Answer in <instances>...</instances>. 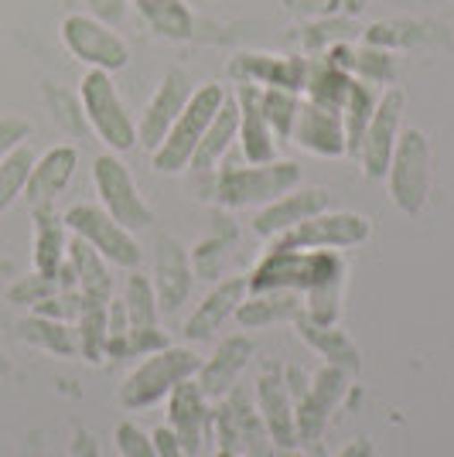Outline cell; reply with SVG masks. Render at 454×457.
<instances>
[{
	"instance_id": "cell-40",
	"label": "cell",
	"mask_w": 454,
	"mask_h": 457,
	"mask_svg": "<svg viewBox=\"0 0 454 457\" xmlns=\"http://www.w3.org/2000/svg\"><path fill=\"white\" fill-rule=\"evenodd\" d=\"M301 93H290V89H264V113L266 123L277 140H290V130H294V120H298V110H301Z\"/></svg>"
},
{
	"instance_id": "cell-25",
	"label": "cell",
	"mask_w": 454,
	"mask_h": 457,
	"mask_svg": "<svg viewBox=\"0 0 454 457\" xmlns=\"http://www.w3.org/2000/svg\"><path fill=\"white\" fill-rule=\"evenodd\" d=\"M72 270H76V290L82 294V304H110L114 301V277H110V263L96 253L86 239L72 236L69 239V256H65Z\"/></svg>"
},
{
	"instance_id": "cell-21",
	"label": "cell",
	"mask_w": 454,
	"mask_h": 457,
	"mask_svg": "<svg viewBox=\"0 0 454 457\" xmlns=\"http://www.w3.org/2000/svg\"><path fill=\"white\" fill-rule=\"evenodd\" d=\"M290 140L315 157H345V123L341 113L324 110L311 99H301Z\"/></svg>"
},
{
	"instance_id": "cell-53",
	"label": "cell",
	"mask_w": 454,
	"mask_h": 457,
	"mask_svg": "<svg viewBox=\"0 0 454 457\" xmlns=\"http://www.w3.org/2000/svg\"><path fill=\"white\" fill-rule=\"evenodd\" d=\"M356 4H362V0H356Z\"/></svg>"
},
{
	"instance_id": "cell-42",
	"label": "cell",
	"mask_w": 454,
	"mask_h": 457,
	"mask_svg": "<svg viewBox=\"0 0 454 457\" xmlns=\"http://www.w3.org/2000/svg\"><path fill=\"white\" fill-rule=\"evenodd\" d=\"M352 76L362 82H373V86H393L397 79V58L383 48H359L356 52V65H352Z\"/></svg>"
},
{
	"instance_id": "cell-1",
	"label": "cell",
	"mask_w": 454,
	"mask_h": 457,
	"mask_svg": "<svg viewBox=\"0 0 454 457\" xmlns=\"http://www.w3.org/2000/svg\"><path fill=\"white\" fill-rule=\"evenodd\" d=\"M249 294L256 290H294L304 297V314L318 324H335L341 314L349 267L335 249L273 246L253 267Z\"/></svg>"
},
{
	"instance_id": "cell-13",
	"label": "cell",
	"mask_w": 454,
	"mask_h": 457,
	"mask_svg": "<svg viewBox=\"0 0 454 457\" xmlns=\"http://www.w3.org/2000/svg\"><path fill=\"white\" fill-rule=\"evenodd\" d=\"M191 93H195V86H191L189 72H185V69H168V72L161 76V82H157L151 103L144 106V113L137 120V144L147 147L151 154L157 151L161 140H164L168 130L174 127V120L181 116Z\"/></svg>"
},
{
	"instance_id": "cell-32",
	"label": "cell",
	"mask_w": 454,
	"mask_h": 457,
	"mask_svg": "<svg viewBox=\"0 0 454 457\" xmlns=\"http://www.w3.org/2000/svg\"><path fill=\"white\" fill-rule=\"evenodd\" d=\"M352 82H356V76H352V72H345V69H339L335 62H328V58L322 55V58H315V62L307 65L304 99L318 103V106H324V110H335V113H341V106H345V99H349Z\"/></svg>"
},
{
	"instance_id": "cell-12",
	"label": "cell",
	"mask_w": 454,
	"mask_h": 457,
	"mask_svg": "<svg viewBox=\"0 0 454 457\" xmlns=\"http://www.w3.org/2000/svg\"><path fill=\"white\" fill-rule=\"evenodd\" d=\"M403 106H407V93L399 86H390V89L379 93V103L359 147V164L366 178H386L390 157H393V147H397L399 130H403L399 127L403 123Z\"/></svg>"
},
{
	"instance_id": "cell-22",
	"label": "cell",
	"mask_w": 454,
	"mask_h": 457,
	"mask_svg": "<svg viewBox=\"0 0 454 457\" xmlns=\"http://www.w3.org/2000/svg\"><path fill=\"white\" fill-rule=\"evenodd\" d=\"M79 168V151L72 144H55L48 151L35 157V168H31V178H28V188H24V198L31 209H52L55 198L65 191V185L72 181V174Z\"/></svg>"
},
{
	"instance_id": "cell-34",
	"label": "cell",
	"mask_w": 454,
	"mask_h": 457,
	"mask_svg": "<svg viewBox=\"0 0 454 457\" xmlns=\"http://www.w3.org/2000/svg\"><path fill=\"white\" fill-rule=\"evenodd\" d=\"M18 335L28 345H35V348H45V352H52V355H62V359H72V355L79 352L76 324L55 321V318H41V314H31V318H24V321H21Z\"/></svg>"
},
{
	"instance_id": "cell-31",
	"label": "cell",
	"mask_w": 454,
	"mask_h": 457,
	"mask_svg": "<svg viewBox=\"0 0 454 457\" xmlns=\"http://www.w3.org/2000/svg\"><path fill=\"white\" fill-rule=\"evenodd\" d=\"M298 335H301L304 342L311 345L315 352H322L324 359H328V365H339V369H345L349 376H356L359 372V348L352 345V338L341 331V328H335V324H318L311 321L307 314H301L298 318Z\"/></svg>"
},
{
	"instance_id": "cell-30",
	"label": "cell",
	"mask_w": 454,
	"mask_h": 457,
	"mask_svg": "<svg viewBox=\"0 0 454 457\" xmlns=\"http://www.w3.org/2000/svg\"><path fill=\"white\" fill-rule=\"evenodd\" d=\"M31 212H35V270L55 277L58 267L69 256L72 232H69L65 219L55 209H31Z\"/></svg>"
},
{
	"instance_id": "cell-18",
	"label": "cell",
	"mask_w": 454,
	"mask_h": 457,
	"mask_svg": "<svg viewBox=\"0 0 454 457\" xmlns=\"http://www.w3.org/2000/svg\"><path fill=\"white\" fill-rule=\"evenodd\" d=\"M191 280H195V270H191L189 253L181 249V243L174 236H157L154 239V294H157V307L174 314L178 307L189 301Z\"/></svg>"
},
{
	"instance_id": "cell-45",
	"label": "cell",
	"mask_w": 454,
	"mask_h": 457,
	"mask_svg": "<svg viewBox=\"0 0 454 457\" xmlns=\"http://www.w3.org/2000/svg\"><path fill=\"white\" fill-rule=\"evenodd\" d=\"M82 4H86V14L106 21L114 28H120L127 21V11H130V0H82Z\"/></svg>"
},
{
	"instance_id": "cell-26",
	"label": "cell",
	"mask_w": 454,
	"mask_h": 457,
	"mask_svg": "<svg viewBox=\"0 0 454 457\" xmlns=\"http://www.w3.org/2000/svg\"><path fill=\"white\" fill-rule=\"evenodd\" d=\"M236 140H240V106H236V99L229 93V99L223 103V110L208 123L206 137H202L198 151L191 157V168L198 174H212L215 168H223V161H226L229 154H232V147H236Z\"/></svg>"
},
{
	"instance_id": "cell-9",
	"label": "cell",
	"mask_w": 454,
	"mask_h": 457,
	"mask_svg": "<svg viewBox=\"0 0 454 457\" xmlns=\"http://www.w3.org/2000/svg\"><path fill=\"white\" fill-rule=\"evenodd\" d=\"M62 219H65L69 232L79 236V239H86L106 263L123 270L140 267V260H144L140 243L133 239L130 228L120 226L106 209H99V205H72Z\"/></svg>"
},
{
	"instance_id": "cell-6",
	"label": "cell",
	"mask_w": 454,
	"mask_h": 457,
	"mask_svg": "<svg viewBox=\"0 0 454 457\" xmlns=\"http://www.w3.org/2000/svg\"><path fill=\"white\" fill-rule=\"evenodd\" d=\"M390 198L403 215H420L431 195V140L424 130L407 127L399 130V140L386 168Z\"/></svg>"
},
{
	"instance_id": "cell-5",
	"label": "cell",
	"mask_w": 454,
	"mask_h": 457,
	"mask_svg": "<svg viewBox=\"0 0 454 457\" xmlns=\"http://www.w3.org/2000/svg\"><path fill=\"white\" fill-rule=\"evenodd\" d=\"M202 369V359L191 348H161L147 355L144 362L133 369L123 389H120V403L127 410H140V406H154L157 400L171 396L174 386H181L185 379H195Z\"/></svg>"
},
{
	"instance_id": "cell-41",
	"label": "cell",
	"mask_w": 454,
	"mask_h": 457,
	"mask_svg": "<svg viewBox=\"0 0 454 457\" xmlns=\"http://www.w3.org/2000/svg\"><path fill=\"white\" fill-rule=\"evenodd\" d=\"M58 290H65V287L58 284V277H48V273H28V277H18L14 284L7 287V301L18 307H35L41 304V301H48V297H55Z\"/></svg>"
},
{
	"instance_id": "cell-49",
	"label": "cell",
	"mask_w": 454,
	"mask_h": 457,
	"mask_svg": "<svg viewBox=\"0 0 454 457\" xmlns=\"http://www.w3.org/2000/svg\"><path fill=\"white\" fill-rule=\"evenodd\" d=\"M7 277H14V260L0 256V280H7Z\"/></svg>"
},
{
	"instance_id": "cell-33",
	"label": "cell",
	"mask_w": 454,
	"mask_h": 457,
	"mask_svg": "<svg viewBox=\"0 0 454 457\" xmlns=\"http://www.w3.org/2000/svg\"><path fill=\"white\" fill-rule=\"evenodd\" d=\"M379 103V86L373 82H362L356 79L352 89H349V99L341 106V123H345V154L359 161V147H362V137H366V127L373 120V110Z\"/></svg>"
},
{
	"instance_id": "cell-50",
	"label": "cell",
	"mask_w": 454,
	"mask_h": 457,
	"mask_svg": "<svg viewBox=\"0 0 454 457\" xmlns=\"http://www.w3.org/2000/svg\"><path fill=\"white\" fill-rule=\"evenodd\" d=\"M4 372H11V362H7V355L0 352V376H4Z\"/></svg>"
},
{
	"instance_id": "cell-3",
	"label": "cell",
	"mask_w": 454,
	"mask_h": 457,
	"mask_svg": "<svg viewBox=\"0 0 454 457\" xmlns=\"http://www.w3.org/2000/svg\"><path fill=\"white\" fill-rule=\"evenodd\" d=\"M226 99H229V89L223 82L195 86V93H191V99L185 103L181 116L174 120V127H171L168 137L161 140V147L151 154L154 168L161 174H178V171H185V168H191V157L198 151L208 123L215 120V113L223 110Z\"/></svg>"
},
{
	"instance_id": "cell-29",
	"label": "cell",
	"mask_w": 454,
	"mask_h": 457,
	"mask_svg": "<svg viewBox=\"0 0 454 457\" xmlns=\"http://www.w3.org/2000/svg\"><path fill=\"white\" fill-rule=\"evenodd\" d=\"M304 314V297L294 290H256L236 307V321L243 328H264L277 321H298Z\"/></svg>"
},
{
	"instance_id": "cell-14",
	"label": "cell",
	"mask_w": 454,
	"mask_h": 457,
	"mask_svg": "<svg viewBox=\"0 0 454 457\" xmlns=\"http://www.w3.org/2000/svg\"><path fill=\"white\" fill-rule=\"evenodd\" d=\"M349 389V372L339 365H324L322 372L311 376V386L294 406V423H298V440L301 444H318L328 427V417L335 413V406L345 400Z\"/></svg>"
},
{
	"instance_id": "cell-37",
	"label": "cell",
	"mask_w": 454,
	"mask_h": 457,
	"mask_svg": "<svg viewBox=\"0 0 454 457\" xmlns=\"http://www.w3.org/2000/svg\"><path fill=\"white\" fill-rule=\"evenodd\" d=\"M35 157L38 154L31 151L28 144H21V147H14V151L0 161V212H7L24 195L31 168H35Z\"/></svg>"
},
{
	"instance_id": "cell-28",
	"label": "cell",
	"mask_w": 454,
	"mask_h": 457,
	"mask_svg": "<svg viewBox=\"0 0 454 457\" xmlns=\"http://www.w3.org/2000/svg\"><path fill=\"white\" fill-rule=\"evenodd\" d=\"M130 7L144 18L157 38L191 41L195 38V11L189 0H130Z\"/></svg>"
},
{
	"instance_id": "cell-4",
	"label": "cell",
	"mask_w": 454,
	"mask_h": 457,
	"mask_svg": "<svg viewBox=\"0 0 454 457\" xmlns=\"http://www.w3.org/2000/svg\"><path fill=\"white\" fill-rule=\"evenodd\" d=\"M79 99H82V110H86V120H89V130L110 151L116 154L137 147V123H133L130 110H127V103H123V96H120L110 72L89 69L79 82Z\"/></svg>"
},
{
	"instance_id": "cell-46",
	"label": "cell",
	"mask_w": 454,
	"mask_h": 457,
	"mask_svg": "<svg viewBox=\"0 0 454 457\" xmlns=\"http://www.w3.org/2000/svg\"><path fill=\"white\" fill-rule=\"evenodd\" d=\"M151 440H154V451H157V457H181V454H185L171 427H161V430H154Z\"/></svg>"
},
{
	"instance_id": "cell-24",
	"label": "cell",
	"mask_w": 454,
	"mask_h": 457,
	"mask_svg": "<svg viewBox=\"0 0 454 457\" xmlns=\"http://www.w3.org/2000/svg\"><path fill=\"white\" fill-rule=\"evenodd\" d=\"M249 280L247 277H229L223 284H215L206 294V301L195 307L189 321H185V338L189 342H206L208 335H215L226 318L236 314V307L247 301Z\"/></svg>"
},
{
	"instance_id": "cell-44",
	"label": "cell",
	"mask_w": 454,
	"mask_h": 457,
	"mask_svg": "<svg viewBox=\"0 0 454 457\" xmlns=\"http://www.w3.org/2000/svg\"><path fill=\"white\" fill-rule=\"evenodd\" d=\"M28 137H31V123L24 116H11V113L0 116V161L14 151V147L28 144Z\"/></svg>"
},
{
	"instance_id": "cell-10",
	"label": "cell",
	"mask_w": 454,
	"mask_h": 457,
	"mask_svg": "<svg viewBox=\"0 0 454 457\" xmlns=\"http://www.w3.org/2000/svg\"><path fill=\"white\" fill-rule=\"evenodd\" d=\"M93 181L99 191L103 209L114 215L116 222L130 232H144L154 226V209L144 202L133 174L116 154H99L93 161Z\"/></svg>"
},
{
	"instance_id": "cell-19",
	"label": "cell",
	"mask_w": 454,
	"mask_h": 457,
	"mask_svg": "<svg viewBox=\"0 0 454 457\" xmlns=\"http://www.w3.org/2000/svg\"><path fill=\"white\" fill-rule=\"evenodd\" d=\"M232 99L240 106V151L247 164H266L277 161V137L270 130L264 113V89L249 86V82H236Z\"/></svg>"
},
{
	"instance_id": "cell-39",
	"label": "cell",
	"mask_w": 454,
	"mask_h": 457,
	"mask_svg": "<svg viewBox=\"0 0 454 457\" xmlns=\"http://www.w3.org/2000/svg\"><path fill=\"white\" fill-rule=\"evenodd\" d=\"M168 345V335L161 328H127L120 338H110L106 359H147Z\"/></svg>"
},
{
	"instance_id": "cell-35",
	"label": "cell",
	"mask_w": 454,
	"mask_h": 457,
	"mask_svg": "<svg viewBox=\"0 0 454 457\" xmlns=\"http://www.w3.org/2000/svg\"><path fill=\"white\" fill-rule=\"evenodd\" d=\"M41 96H45V106H48V113H52V120L58 123L62 134L76 137V140L89 134V120H86L79 93L65 89V86H55V82H45Z\"/></svg>"
},
{
	"instance_id": "cell-27",
	"label": "cell",
	"mask_w": 454,
	"mask_h": 457,
	"mask_svg": "<svg viewBox=\"0 0 454 457\" xmlns=\"http://www.w3.org/2000/svg\"><path fill=\"white\" fill-rule=\"evenodd\" d=\"M236 243H240V228H236V222L229 219L226 212H215L212 232H208L206 239L195 243V249H191V256H189L195 277H202V280H219L229 263V253H232Z\"/></svg>"
},
{
	"instance_id": "cell-36",
	"label": "cell",
	"mask_w": 454,
	"mask_h": 457,
	"mask_svg": "<svg viewBox=\"0 0 454 457\" xmlns=\"http://www.w3.org/2000/svg\"><path fill=\"white\" fill-rule=\"evenodd\" d=\"M106 307L110 304H82V314L76 321L79 335V355L86 362H103L106 345H110V324H106Z\"/></svg>"
},
{
	"instance_id": "cell-11",
	"label": "cell",
	"mask_w": 454,
	"mask_h": 457,
	"mask_svg": "<svg viewBox=\"0 0 454 457\" xmlns=\"http://www.w3.org/2000/svg\"><path fill=\"white\" fill-rule=\"evenodd\" d=\"M373 236V222L359 212H318L311 219H304L301 226L284 232L273 246L287 249H352L362 246Z\"/></svg>"
},
{
	"instance_id": "cell-51",
	"label": "cell",
	"mask_w": 454,
	"mask_h": 457,
	"mask_svg": "<svg viewBox=\"0 0 454 457\" xmlns=\"http://www.w3.org/2000/svg\"><path fill=\"white\" fill-rule=\"evenodd\" d=\"M219 457H240V454H232V451H223V454H219Z\"/></svg>"
},
{
	"instance_id": "cell-20",
	"label": "cell",
	"mask_w": 454,
	"mask_h": 457,
	"mask_svg": "<svg viewBox=\"0 0 454 457\" xmlns=\"http://www.w3.org/2000/svg\"><path fill=\"white\" fill-rule=\"evenodd\" d=\"M168 423L185 454L202 451V440L212 430V410H208V396L195 379H185L181 386L171 389Z\"/></svg>"
},
{
	"instance_id": "cell-38",
	"label": "cell",
	"mask_w": 454,
	"mask_h": 457,
	"mask_svg": "<svg viewBox=\"0 0 454 457\" xmlns=\"http://www.w3.org/2000/svg\"><path fill=\"white\" fill-rule=\"evenodd\" d=\"M123 307H127V321L130 328H157V294L154 284L144 273H130L123 287Z\"/></svg>"
},
{
	"instance_id": "cell-23",
	"label": "cell",
	"mask_w": 454,
	"mask_h": 457,
	"mask_svg": "<svg viewBox=\"0 0 454 457\" xmlns=\"http://www.w3.org/2000/svg\"><path fill=\"white\" fill-rule=\"evenodd\" d=\"M253 352H256V345L249 335H229L226 342H219L215 355L198 369V386L208 400H223L226 393L236 389V379L249 365Z\"/></svg>"
},
{
	"instance_id": "cell-7",
	"label": "cell",
	"mask_w": 454,
	"mask_h": 457,
	"mask_svg": "<svg viewBox=\"0 0 454 457\" xmlns=\"http://www.w3.org/2000/svg\"><path fill=\"white\" fill-rule=\"evenodd\" d=\"M62 45L69 48V55L82 62L86 69H103V72H123L130 65V45L114 24L93 18V14H69L62 18Z\"/></svg>"
},
{
	"instance_id": "cell-43",
	"label": "cell",
	"mask_w": 454,
	"mask_h": 457,
	"mask_svg": "<svg viewBox=\"0 0 454 457\" xmlns=\"http://www.w3.org/2000/svg\"><path fill=\"white\" fill-rule=\"evenodd\" d=\"M116 451L123 457H157L154 440L144 430H137L133 423H120L116 427Z\"/></svg>"
},
{
	"instance_id": "cell-17",
	"label": "cell",
	"mask_w": 454,
	"mask_h": 457,
	"mask_svg": "<svg viewBox=\"0 0 454 457\" xmlns=\"http://www.w3.org/2000/svg\"><path fill=\"white\" fill-rule=\"evenodd\" d=\"M307 65L311 58L301 55H260V52H243L229 62V76L236 82H249L260 89H290L304 93L307 82Z\"/></svg>"
},
{
	"instance_id": "cell-2",
	"label": "cell",
	"mask_w": 454,
	"mask_h": 457,
	"mask_svg": "<svg viewBox=\"0 0 454 457\" xmlns=\"http://www.w3.org/2000/svg\"><path fill=\"white\" fill-rule=\"evenodd\" d=\"M301 185V168L294 161H266V164H226L212 171V202L223 209L266 205Z\"/></svg>"
},
{
	"instance_id": "cell-52",
	"label": "cell",
	"mask_w": 454,
	"mask_h": 457,
	"mask_svg": "<svg viewBox=\"0 0 454 457\" xmlns=\"http://www.w3.org/2000/svg\"><path fill=\"white\" fill-rule=\"evenodd\" d=\"M290 457H298V454H294V451H290Z\"/></svg>"
},
{
	"instance_id": "cell-47",
	"label": "cell",
	"mask_w": 454,
	"mask_h": 457,
	"mask_svg": "<svg viewBox=\"0 0 454 457\" xmlns=\"http://www.w3.org/2000/svg\"><path fill=\"white\" fill-rule=\"evenodd\" d=\"M69 457H99V447H96V440L89 437L86 430H76V440H72Z\"/></svg>"
},
{
	"instance_id": "cell-16",
	"label": "cell",
	"mask_w": 454,
	"mask_h": 457,
	"mask_svg": "<svg viewBox=\"0 0 454 457\" xmlns=\"http://www.w3.org/2000/svg\"><path fill=\"white\" fill-rule=\"evenodd\" d=\"M256 403H260V417H264L270 440L277 451L290 454L301 440H298V423H294V400L287 389L284 369L281 365H266L256 379Z\"/></svg>"
},
{
	"instance_id": "cell-15",
	"label": "cell",
	"mask_w": 454,
	"mask_h": 457,
	"mask_svg": "<svg viewBox=\"0 0 454 457\" xmlns=\"http://www.w3.org/2000/svg\"><path fill=\"white\" fill-rule=\"evenodd\" d=\"M328 202H332V195L328 188H290L287 195L281 198H273V202H266L264 209L253 215V232L266 239V243H277L284 232H290L294 226H301L304 219H311V215H318V212L328 209Z\"/></svg>"
},
{
	"instance_id": "cell-48",
	"label": "cell",
	"mask_w": 454,
	"mask_h": 457,
	"mask_svg": "<svg viewBox=\"0 0 454 457\" xmlns=\"http://www.w3.org/2000/svg\"><path fill=\"white\" fill-rule=\"evenodd\" d=\"M339 457H376V451H373V444H369V440H356V444H349Z\"/></svg>"
},
{
	"instance_id": "cell-8",
	"label": "cell",
	"mask_w": 454,
	"mask_h": 457,
	"mask_svg": "<svg viewBox=\"0 0 454 457\" xmlns=\"http://www.w3.org/2000/svg\"><path fill=\"white\" fill-rule=\"evenodd\" d=\"M212 430L223 444V451H232L240 457H277L264 417L243 389H232L223 396L219 410L212 413Z\"/></svg>"
}]
</instances>
